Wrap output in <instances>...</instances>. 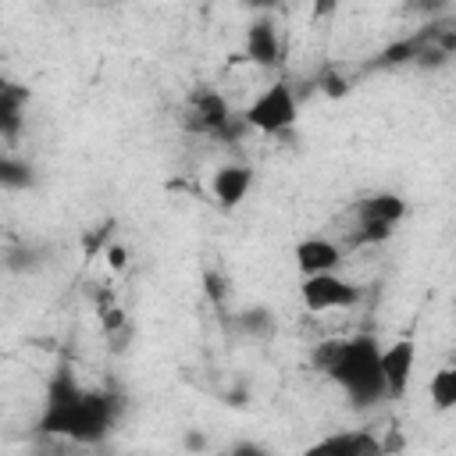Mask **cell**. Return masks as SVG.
Masks as SVG:
<instances>
[{"label": "cell", "instance_id": "obj_1", "mask_svg": "<svg viewBox=\"0 0 456 456\" xmlns=\"http://www.w3.org/2000/svg\"><path fill=\"white\" fill-rule=\"evenodd\" d=\"M314 367L335 381L356 406L378 403L385 392V374H381V346L370 335H353V338H331L314 349Z\"/></svg>", "mask_w": 456, "mask_h": 456}, {"label": "cell", "instance_id": "obj_2", "mask_svg": "<svg viewBox=\"0 0 456 456\" xmlns=\"http://www.w3.org/2000/svg\"><path fill=\"white\" fill-rule=\"evenodd\" d=\"M114 420V403L100 392H82L71 381H61L46 403L43 413V428L57 431V435H71L82 442H93L100 435H107Z\"/></svg>", "mask_w": 456, "mask_h": 456}, {"label": "cell", "instance_id": "obj_3", "mask_svg": "<svg viewBox=\"0 0 456 456\" xmlns=\"http://www.w3.org/2000/svg\"><path fill=\"white\" fill-rule=\"evenodd\" d=\"M242 121H246V128H253V132H260V135L289 132V128L299 121L296 89H292L285 78H274L271 86H264V89L246 103Z\"/></svg>", "mask_w": 456, "mask_h": 456}, {"label": "cell", "instance_id": "obj_4", "mask_svg": "<svg viewBox=\"0 0 456 456\" xmlns=\"http://www.w3.org/2000/svg\"><path fill=\"white\" fill-rule=\"evenodd\" d=\"M403 217H406V200L399 192H370L356 203V224L349 232V239L356 246L388 242Z\"/></svg>", "mask_w": 456, "mask_h": 456}, {"label": "cell", "instance_id": "obj_5", "mask_svg": "<svg viewBox=\"0 0 456 456\" xmlns=\"http://www.w3.org/2000/svg\"><path fill=\"white\" fill-rule=\"evenodd\" d=\"M360 285L338 271H321V274H303L299 281V303L310 314H335V310H353L360 303Z\"/></svg>", "mask_w": 456, "mask_h": 456}, {"label": "cell", "instance_id": "obj_6", "mask_svg": "<svg viewBox=\"0 0 456 456\" xmlns=\"http://www.w3.org/2000/svg\"><path fill=\"white\" fill-rule=\"evenodd\" d=\"M232 121H235L232 107L217 89H196L185 103V125L200 135L224 139V135H232Z\"/></svg>", "mask_w": 456, "mask_h": 456}, {"label": "cell", "instance_id": "obj_7", "mask_svg": "<svg viewBox=\"0 0 456 456\" xmlns=\"http://www.w3.org/2000/svg\"><path fill=\"white\" fill-rule=\"evenodd\" d=\"M417 370V346L413 338H395L388 346H381V374H385V392L392 399L406 395L410 381Z\"/></svg>", "mask_w": 456, "mask_h": 456}, {"label": "cell", "instance_id": "obj_8", "mask_svg": "<svg viewBox=\"0 0 456 456\" xmlns=\"http://www.w3.org/2000/svg\"><path fill=\"white\" fill-rule=\"evenodd\" d=\"M342 264V246L324 239V235H310L296 246V267L299 274H321V271H338Z\"/></svg>", "mask_w": 456, "mask_h": 456}, {"label": "cell", "instance_id": "obj_9", "mask_svg": "<svg viewBox=\"0 0 456 456\" xmlns=\"http://www.w3.org/2000/svg\"><path fill=\"white\" fill-rule=\"evenodd\" d=\"M249 189H253V171L246 167V164H224V167H217L214 171V178H210V192H214V200L221 203V207H239L246 196H249Z\"/></svg>", "mask_w": 456, "mask_h": 456}, {"label": "cell", "instance_id": "obj_10", "mask_svg": "<svg viewBox=\"0 0 456 456\" xmlns=\"http://www.w3.org/2000/svg\"><path fill=\"white\" fill-rule=\"evenodd\" d=\"M246 57L260 68H274L278 57H281V36L274 28L271 18H256L249 28H246Z\"/></svg>", "mask_w": 456, "mask_h": 456}, {"label": "cell", "instance_id": "obj_11", "mask_svg": "<svg viewBox=\"0 0 456 456\" xmlns=\"http://www.w3.org/2000/svg\"><path fill=\"white\" fill-rule=\"evenodd\" d=\"M378 438L363 428H353V431H338V435H328L321 442H314V452H338V456H370L378 452Z\"/></svg>", "mask_w": 456, "mask_h": 456}, {"label": "cell", "instance_id": "obj_12", "mask_svg": "<svg viewBox=\"0 0 456 456\" xmlns=\"http://www.w3.org/2000/svg\"><path fill=\"white\" fill-rule=\"evenodd\" d=\"M428 403L438 410V413H452L456 410V360L438 367L431 378H428Z\"/></svg>", "mask_w": 456, "mask_h": 456}, {"label": "cell", "instance_id": "obj_13", "mask_svg": "<svg viewBox=\"0 0 456 456\" xmlns=\"http://www.w3.org/2000/svg\"><path fill=\"white\" fill-rule=\"evenodd\" d=\"M21 110V93H14V86H4V93H0V114H4V132L7 135H14V128H18V114Z\"/></svg>", "mask_w": 456, "mask_h": 456}, {"label": "cell", "instance_id": "obj_14", "mask_svg": "<svg viewBox=\"0 0 456 456\" xmlns=\"http://www.w3.org/2000/svg\"><path fill=\"white\" fill-rule=\"evenodd\" d=\"M107 256H110V267H121V264H125V253H121V249H110Z\"/></svg>", "mask_w": 456, "mask_h": 456}, {"label": "cell", "instance_id": "obj_15", "mask_svg": "<svg viewBox=\"0 0 456 456\" xmlns=\"http://www.w3.org/2000/svg\"><path fill=\"white\" fill-rule=\"evenodd\" d=\"M242 4H249V7H260V11H267V7H274L278 0H242Z\"/></svg>", "mask_w": 456, "mask_h": 456}]
</instances>
